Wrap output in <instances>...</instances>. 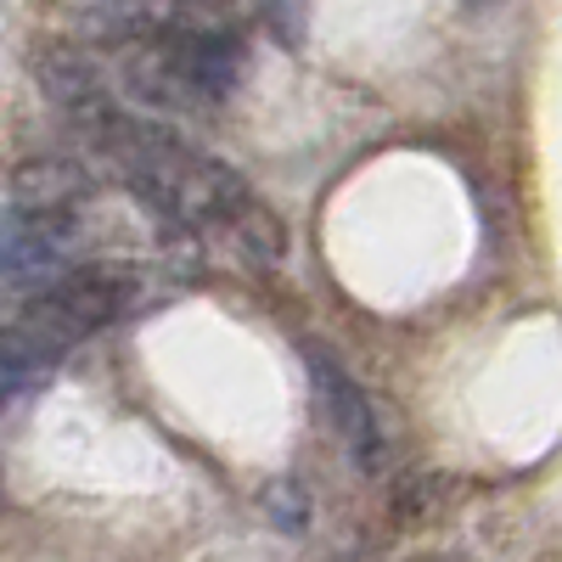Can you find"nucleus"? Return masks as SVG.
I'll return each mask as SVG.
<instances>
[{"label": "nucleus", "instance_id": "nucleus-2", "mask_svg": "<svg viewBox=\"0 0 562 562\" xmlns=\"http://www.w3.org/2000/svg\"><path fill=\"white\" fill-rule=\"evenodd\" d=\"M130 299H135V288L119 270H74V276L52 281L45 293H34L18 315L57 355H68L79 338H90V333H102L108 321H119L130 310Z\"/></svg>", "mask_w": 562, "mask_h": 562}, {"label": "nucleus", "instance_id": "nucleus-7", "mask_svg": "<svg viewBox=\"0 0 562 562\" xmlns=\"http://www.w3.org/2000/svg\"><path fill=\"white\" fill-rule=\"evenodd\" d=\"M225 237L237 243V254H248V265L254 270H270V265H281V254H288V231L276 225V214L254 198L237 220L225 225Z\"/></svg>", "mask_w": 562, "mask_h": 562}, {"label": "nucleus", "instance_id": "nucleus-1", "mask_svg": "<svg viewBox=\"0 0 562 562\" xmlns=\"http://www.w3.org/2000/svg\"><path fill=\"white\" fill-rule=\"evenodd\" d=\"M97 153L124 175V186L140 203L164 220H175V225H231L254 203V192L243 186L237 169H225L220 158L198 153L192 140H180L175 130L147 124L135 113H124V124Z\"/></svg>", "mask_w": 562, "mask_h": 562}, {"label": "nucleus", "instance_id": "nucleus-6", "mask_svg": "<svg viewBox=\"0 0 562 562\" xmlns=\"http://www.w3.org/2000/svg\"><path fill=\"white\" fill-rule=\"evenodd\" d=\"M12 198L34 214H74L90 198V169L74 158H29L12 175Z\"/></svg>", "mask_w": 562, "mask_h": 562}, {"label": "nucleus", "instance_id": "nucleus-4", "mask_svg": "<svg viewBox=\"0 0 562 562\" xmlns=\"http://www.w3.org/2000/svg\"><path fill=\"white\" fill-rule=\"evenodd\" d=\"M304 360H310V378H315V400H321L326 422H333V434L344 439L349 461L360 467V473H383L389 439H383V422H378V405H371V394L349 378L338 360H326L321 349H310Z\"/></svg>", "mask_w": 562, "mask_h": 562}, {"label": "nucleus", "instance_id": "nucleus-9", "mask_svg": "<svg viewBox=\"0 0 562 562\" xmlns=\"http://www.w3.org/2000/svg\"><path fill=\"white\" fill-rule=\"evenodd\" d=\"M456 7H495V0H456Z\"/></svg>", "mask_w": 562, "mask_h": 562}, {"label": "nucleus", "instance_id": "nucleus-8", "mask_svg": "<svg viewBox=\"0 0 562 562\" xmlns=\"http://www.w3.org/2000/svg\"><path fill=\"white\" fill-rule=\"evenodd\" d=\"M270 18H276V29L288 40H299L304 34V0H270Z\"/></svg>", "mask_w": 562, "mask_h": 562}, {"label": "nucleus", "instance_id": "nucleus-5", "mask_svg": "<svg viewBox=\"0 0 562 562\" xmlns=\"http://www.w3.org/2000/svg\"><path fill=\"white\" fill-rule=\"evenodd\" d=\"M74 243H79L74 214H34V209L0 214V281L68 259Z\"/></svg>", "mask_w": 562, "mask_h": 562}, {"label": "nucleus", "instance_id": "nucleus-3", "mask_svg": "<svg viewBox=\"0 0 562 562\" xmlns=\"http://www.w3.org/2000/svg\"><path fill=\"white\" fill-rule=\"evenodd\" d=\"M40 90L74 130L90 135V147H102V140L124 124V108L108 90L102 68L90 63L85 52H74V45H52V52L40 57Z\"/></svg>", "mask_w": 562, "mask_h": 562}]
</instances>
